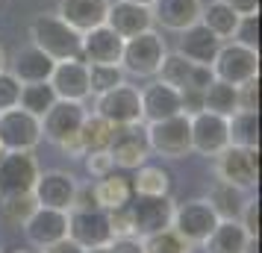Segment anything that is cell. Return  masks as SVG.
<instances>
[{"mask_svg":"<svg viewBox=\"0 0 262 253\" xmlns=\"http://www.w3.org/2000/svg\"><path fill=\"white\" fill-rule=\"evenodd\" d=\"M30 38L38 50H45L53 62L80 59L83 33H77L71 24H65L56 12H41L30 21Z\"/></svg>","mask_w":262,"mask_h":253,"instance_id":"1","label":"cell"},{"mask_svg":"<svg viewBox=\"0 0 262 253\" xmlns=\"http://www.w3.org/2000/svg\"><path fill=\"white\" fill-rule=\"evenodd\" d=\"M165 38L156 30H144L139 36L124 38V50H121V68L124 74H130L136 80H154L162 59H165Z\"/></svg>","mask_w":262,"mask_h":253,"instance_id":"2","label":"cell"},{"mask_svg":"<svg viewBox=\"0 0 262 253\" xmlns=\"http://www.w3.org/2000/svg\"><path fill=\"white\" fill-rule=\"evenodd\" d=\"M89 109L85 103H77V100H56L53 106L45 112L41 118V139H48L50 145L68 150L71 156L80 159V147H77V135H80V127H83Z\"/></svg>","mask_w":262,"mask_h":253,"instance_id":"3","label":"cell"},{"mask_svg":"<svg viewBox=\"0 0 262 253\" xmlns=\"http://www.w3.org/2000/svg\"><path fill=\"white\" fill-rule=\"evenodd\" d=\"M215 80H224L230 85H245L259 77V50L238 44L233 38L221 41V48L212 59Z\"/></svg>","mask_w":262,"mask_h":253,"instance_id":"4","label":"cell"},{"mask_svg":"<svg viewBox=\"0 0 262 253\" xmlns=\"http://www.w3.org/2000/svg\"><path fill=\"white\" fill-rule=\"evenodd\" d=\"M150 153L162 159H183L191 153V127H189V115H171L162 121H150L144 127Z\"/></svg>","mask_w":262,"mask_h":253,"instance_id":"5","label":"cell"},{"mask_svg":"<svg viewBox=\"0 0 262 253\" xmlns=\"http://www.w3.org/2000/svg\"><path fill=\"white\" fill-rule=\"evenodd\" d=\"M215 174H218V180L250 192L259 182V147L227 145L215 156Z\"/></svg>","mask_w":262,"mask_h":253,"instance_id":"6","label":"cell"},{"mask_svg":"<svg viewBox=\"0 0 262 253\" xmlns=\"http://www.w3.org/2000/svg\"><path fill=\"white\" fill-rule=\"evenodd\" d=\"M95 115L106 118L112 127H130V124H144L142 121V97L139 88L130 83L115 85L112 91L95 97Z\"/></svg>","mask_w":262,"mask_h":253,"instance_id":"7","label":"cell"},{"mask_svg":"<svg viewBox=\"0 0 262 253\" xmlns=\"http://www.w3.org/2000/svg\"><path fill=\"white\" fill-rule=\"evenodd\" d=\"M68 239L80 244L83 250L106 247L112 236V224L103 209H71L68 212Z\"/></svg>","mask_w":262,"mask_h":253,"instance_id":"8","label":"cell"},{"mask_svg":"<svg viewBox=\"0 0 262 253\" xmlns=\"http://www.w3.org/2000/svg\"><path fill=\"white\" fill-rule=\"evenodd\" d=\"M41 145V121L21 106L0 112V147L3 150H36Z\"/></svg>","mask_w":262,"mask_h":253,"instance_id":"9","label":"cell"},{"mask_svg":"<svg viewBox=\"0 0 262 253\" xmlns=\"http://www.w3.org/2000/svg\"><path fill=\"white\" fill-rule=\"evenodd\" d=\"M221 218L215 215L209 200H186V203L174 206V218H171V229L180 233L189 244H203L209 239Z\"/></svg>","mask_w":262,"mask_h":253,"instance_id":"10","label":"cell"},{"mask_svg":"<svg viewBox=\"0 0 262 253\" xmlns=\"http://www.w3.org/2000/svg\"><path fill=\"white\" fill-rule=\"evenodd\" d=\"M38 171L41 168H38L33 150H3V156H0V197L33 192Z\"/></svg>","mask_w":262,"mask_h":253,"instance_id":"11","label":"cell"},{"mask_svg":"<svg viewBox=\"0 0 262 253\" xmlns=\"http://www.w3.org/2000/svg\"><path fill=\"white\" fill-rule=\"evenodd\" d=\"M191 127V150L201 153L206 159H215L227 145H230V124L224 115H215V112H198L189 118Z\"/></svg>","mask_w":262,"mask_h":253,"instance_id":"12","label":"cell"},{"mask_svg":"<svg viewBox=\"0 0 262 253\" xmlns=\"http://www.w3.org/2000/svg\"><path fill=\"white\" fill-rule=\"evenodd\" d=\"M127 209H130L133 236L136 239H144V236H154L159 229H168L171 218H174V200L171 197H142V194H136Z\"/></svg>","mask_w":262,"mask_h":253,"instance_id":"13","label":"cell"},{"mask_svg":"<svg viewBox=\"0 0 262 253\" xmlns=\"http://www.w3.org/2000/svg\"><path fill=\"white\" fill-rule=\"evenodd\" d=\"M109 156H112L118 171H136L139 165H144L147 156H150V145H147L142 124L115 127L112 142H109Z\"/></svg>","mask_w":262,"mask_h":253,"instance_id":"14","label":"cell"},{"mask_svg":"<svg viewBox=\"0 0 262 253\" xmlns=\"http://www.w3.org/2000/svg\"><path fill=\"white\" fill-rule=\"evenodd\" d=\"M77 177L68 171H38V180L33 186V197L38 206H48V209H62V212H71L74 206V194H77Z\"/></svg>","mask_w":262,"mask_h":253,"instance_id":"15","label":"cell"},{"mask_svg":"<svg viewBox=\"0 0 262 253\" xmlns=\"http://www.w3.org/2000/svg\"><path fill=\"white\" fill-rule=\"evenodd\" d=\"M24 236L30 241V247H53L59 244L62 239H68V212L62 209H48V206H36V212L27 218Z\"/></svg>","mask_w":262,"mask_h":253,"instance_id":"16","label":"cell"},{"mask_svg":"<svg viewBox=\"0 0 262 253\" xmlns=\"http://www.w3.org/2000/svg\"><path fill=\"white\" fill-rule=\"evenodd\" d=\"M121 50H124V38L112 27L100 24L83 33L80 59L85 65H121Z\"/></svg>","mask_w":262,"mask_h":253,"instance_id":"17","label":"cell"},{"mask_svg":"<svg viewBox=\"0 0 262 253\" xmlns=\"http://www.w3.org/2000/svg\"><path fill=\"white\" fill-rule=\"evenodd\" d=\"M50 85L59 100H77V103H85L92 91H89V65L83 59H65L53 65V74H50Z\"/></svg>","mask_w":262,"mask_h":253,"instance_id":"18","label":"cell"},{"mask_svg":"<svg viewBox=\"0 0 262 253\" xmlns=\"http://www.w3.org/2000/svg\"><path fill=\"white\" fill-rule=\"evenodd\" d=\"M139 97H142V121L144 124L171 118V115L183 112L180 109V88L162 83L159 77H154L144 88H139Z\"/></svg>","mask_w":262,"mask_h":253,"instance_id":"19","label":"cell"},{"mask_svg":"<svg viewBox=\"0 0 262 253\" xmlns=\"http://www.w3.org/2000/svg\"><path fill=\"white\" fill-rule=\"evenodd\" d=\"M106 27H112L121 38L139 36L144 30H154V12L150 6L142 3H130V0H112L106 12Z\"/></svg>","mask_w":262,"mask_h":253,"instance_id":"20","label":"cell"},{"mask_svg":"<svg viewBox=\"0 0 262 253\" xmlns=\"http://www.w3.org/2000/svg\"><path fill=\"white\" fill-rule=\"evenodd\" d=\"M53 65L56 62L30 41V44L15 50V56L6 62V71L12 74L21 85L24 83H45V80H50V74H53Z\"/></svg>","mask_w":262,"mask_h":253,"instance_id":"21","label":"cell"},{"mask_svg":"<svg viewBox=\"0 0 262 253\" xmlns=\"http://www.w3.org/2000/svg\"><path fill=\"white\" fill-rule=\"evenodd\" d=\"M95 189V200H97V209L103 212H115V209H127L130 200L136 197V189H133V177L130 171H109L103 174L100 180L92 182Z\"/></svg>","mask_w":262,"mask_h":253,"instance_id":"22","label":"cell"},{"mask_svg":"<svg viewBox=\"0 0 262 253\" xmlns=\"http://www.w3.org/2000/svg\"><path fill=\"white\" fill-rule=\"evenodd\" d=\"M177 53L180 56H186L189 62H194V65H209L212 68V59L215 53H218V48H221V38L215 36L212 30L206 24H191L186 27L183 33H177Z\"/></svg>","mask_w":262,"mask_h":253,"instance_id":"23","label":"cell"},{"mask_svg":"<svg viewBox=\"0 0 262 253\" xmlns=\"http://www.w3.org/2000/svg\"><path fill=\"white\" fill-rule=\"evenodd\" d=\"M154 24H159L168 33H183L186 27L198 24L203 12L201 0H154L150 3Z\"/></svg>","mask_w":262,"mask_h":253,"instance_id":"24","label":"cell"},{"mask_svg":"<svg viewBox=\"0 0 262 253\" xmlns=\"http://www.w3.org/2000/svg\"><path fill=\"white\" fill-rule=\"evenodd\" d=\"M112 0H59L56 15L65 24H71L77 33H85L92 27L106 24V12Z\"/></svg>","mask_w":262,"mask_h":253,"instance_id":"25","label":"cell"},{"mask_svg":"<svg viewBox=\"0 0 262 253\" xmlns=\"http://www.w3.org/2000/svg\"><path fill=\"white\" fill-rule=\"evenodd\" d=\"M133 177V189L142 197H171L174 189V174L159 165V162H144L130 174Z\"/></svg>","mask_w":262,"mask_h":253,"instance_id":"26","label":"cell"},{"mask_svg":"<svg viewBox=\"0 0 262 253\" xmlns=\"http://www.w3.org/2000/svg\"><path fill=\"white\" fill-rule=\"evenodd\" d=\"M250 236L238 221H218L215 229L209 233V239L203 241L206 253H245Z\"/></svg>","mask_w":262,"mask_h":253,"instance_id":"27","label":"cell"},{"mask_svg":"<svg viewBox=\"0 0 262 253\" xmlns=\"http://www.w3.org/2000/svg\"><path fill=\"white\" fill-rule=\"evenodd\" d=\"M112 133L115 127L109 124L106 118H100L95 112H89L80 127V135H77V147H80V159L85 153H97V150H109V142H112Z\"/></svg>","mask_w":262,"mask_h":253,"instance_id":"28","label":"cell"},{"mask_svg":"<svg viewBox=\"0 0 262 253\" xmlns=\"http://www.w3.org/2000/svg\"><path fill=\"white\" fill-rule=\"evenodd\" d=\"M245 203H248L245 189L230 186V182H224V180H218L212 186V192H209V206L215 209V215L221 218V221H238Z\"/></svg>","mask_w":262,"mask_h":253,"instance_id":"29","label":"cell"},{"mask_svg":"<svg viewBox=\"0 0 262 253\" xmlns=\"http://www.w3.org/2000/svg\"><path fill=\"white\" fill-rule=\"evenodd\" d=\"M203 109L215 112V115H236L238 112V85H230L224 80H212L203 88Z\"/></svg>","mask_w":262,"mask_h":253,"instance_id":"30","label":"cell"},{"mask_svg":"<svg viewBox=\"0 0 262 253\" xmlns=\"http://www.w3.org/2000/svg\"><path fill=\"white\" fill-rule=\"evenodd\" d=\"M238 18H242V15H238L233 6H227V3H221V0H212V3L203 6L201 24H206L221 41H227V38H233V33H236Z\"/></svg>","mask_w":262,"mask_h":253,"instance_id":"31","label":"cell"},{"mask_svg":"<svg viewBox=\"0 0 262 253\" xmlns=\"http://www.w3.org/2000/svg\"><path fill=\"white\" fill-rule=\"evenodd\" d=\"M56 100H59V97H56V91H53V85H50L48 80H45V83H24V85H21L18 106L41 121V118H45V112H48Z\"/></svg>","mask_w":262,"mask_h":253,"instance_id":"32","label":"cell"},{"mask_svg":"<svg viewBox=\"0 0 262 253\" xmlns=\"http://www.w3.org/2000/svg\"><path fill=\"white\" fill-rule=\"evenodd\" d=\"M227 124H230V145L259 147V112L238 109L236 115L227 118Z\"/></svg>","mask_w":262,"mask_h":253,"instance_id":"33","label":"cell"},{"mask_svg":"<svg viewBox=\"0 0 262 253\" xmlns=\"http://www.w3.org/2000/svg\"><path fill=\"white\" fill-rule=\"evenodd\" d=\"M36 197L33 192H21V194H3L0 197V218L9 227H24L27 218L36 212Z\"/></svg>","mask_w":262,"mask_h":253,"instance_id":"34","label":"cell"},{"mask_svg":"<svg viewBox=\"0 0 262 253\" xmlns=\"http://www.w3.org/2000/svg\"><path fill=\"white\" fill-rule=\"evenodd\" d=\"M191 71H194V62H189L186 56H180L177 50L174 53H165V59H162V68H159V80L168 85H174V88H189L191 83Z\"/></svg>","mask_w":262,"mask_h":253,"instance_id":"35","label":"cell"},{"mask_svg":"<svg viewBox=\"0 0 262 253\" xmlns=\"http://www.w3.org/2000/svg\"><path fill=\"white\" fill-rule=\"evenodd\" d=\"M121 83H127V74L121 65H89V91L95 97L112 91Z\"/></svg>","mask_w":262,"mask_h":253,"instance_id":"36","label":"cell"},{"mask_svg":"<svg viewBox=\"0 0 262 253\" xmlns=\"http://www.w3.org/2000/svg\"><path fill=\"white\" fill-rule=\"evenodd\" d=\"M142 247H144V253H189L191 244L180 233H174V229L168 227V229L154 233V236H144Z\"/></svg>","mask_w":262,"mask_h":253,"instance_id":"37","label":"cell"},{"mask_svg":"<svg viewBox=\"0 0 262 253\" xmlns=\"http://www.w3.org/2000/svg\"><path fill=\"white\" fill-rule=\"evenodd\" d=\"M233 41L259 50V12H248V15L238 18V27H236V33H233Z\"/></svg>","mask_w":262,"mask_h":253,"instance_id":"38","label":"cell"},{"mask_svg":"<svg viewBox=\"0 0 262 253\" xmlns=\"http://www.w3.org/2000/svg\"><path fill=\"white\" fill-rule=\"evenodd\" d=\"M18 97H21V83L9 71H0V112L15 109L18 106Z\"/></svg>","mask_w":262,"mask_h":253,"instance_id":"39","label":"cell"},{"mask_svg":"<svg viewBox=\"0 0 262 253\" xmlns=\"http://www.w3.org/2000/svg\"><path fill=\"white\" fill-rule=\"evenodd\" d=\"M85 171H89V177L92 180H100L103 174L109 171H115V162L109 156V150H97V153H85Z\"/></svg>","mask_w":262,"mask_h":253,"instance_id":"40","label":"cell"},{"mask_svg":"<svg viewBox=\"0 0 262 253\" xmlns=\"http://www.w3.org/2000/svg\"><path fill=\"white\" fill-rule=\"evenodd\" d=\"M238 224L245 227L250 239H259V200H248L242 215H238Z\"/></svg>","mask_w":262,"mask_h":253,"instance_id":"41","label":"cell"},{"mask_svg":"<svg viewBox=\"0 0 262 253\" xmlns=\"http://www.w3.org/2000/svg\"><path fill=\"white\" fill-rule=\"evenodd\" d=\"M238 109L259 112V77L245 83V85H238Z\"/></svg>","mask_w":262,"mask_h":253,"instance_id":"42","label":"cell"},{"mask_svg":"<svg viewBox=\"0 0 262 253\" xmlns=\"http://www.w3.org/2000/svg\"><path fill=\"white\" fill-rule=\"evenodd\" d=\"M103 253H144V247L142 239H136V236H115L103 247Z\"/></svg>","mask_w":262,"mask_h":253,"instance_id":"43","label":"cell"},{"mask_svg":"<svg viewBox=\"0 0 262 253\" xmlns=\"http://www.w3.org/2000/svg\"><path fill=\"white\" fill-rule=\"evenodd\" d=\"M71 209H97L92 182H89V186H77V194H74V206Z\"/></svg>","mask_w":262,"mask_h":253,"instance_id":"44","label":"cell"},{"mask_svg":"<svg viewBox=\"0 0 262 253\" xmlns=\"http://www.w3.org/2000/svg\"><path fill=\"white\" fill-rule=\"evenodd\" d=\"M227 6H233L238 15H248V12H259V0H221Z\"/></svg>","mask_w":262,"mask_h":253,"instance_id":"45","label":"cell"},{"mask_svg":"<svg viewBox=\"0 0 262 253\" xmlns=\"http://www.w3.org/2000/svg\"><path fill=\"white\" fill-rule=\"evenodd\" d=\"M50 250H53V253H85L83 247H80V244H74L71 239H62L59 244H53Z\"/></svg>","mask_w":262,"mask_h":253,"instance_id":"46","label":"cell"},{"mask_svg":"<svg viewBox=\"0 0 262 253\" xmlns=\"http://www.w3.org/2000/svg\"><path fill=\"white\" fill-rule=\"evenodd\" d=\"M6 62H9V56H6V50L0 44V71H6Z\"/></svg>","mask_w":262,"mask_h":253,"instance_id":"47","label":"cell"},{"mask_svg":"<svg viewBox=\"0 0 262 253\" xmlns=\"http://www.w3.org/2000/svg\"><path fill=\"white\" fill-rule=\"evenodd\" d=\"M9 253H38V250H30V247H12Z\"/></svg>","mask_w":262,"mask_h":253,"instance_id":"48","label":"cell"},{"mask_svg":"<svg viewBox=\"0 0 262 253\" xmlns=\"http://www.w3.org/2000/svg\"><path fill=\"white\" fill-rule=\"evenodd\" d=\"M130 3H142V6H150L154 0H130Z\"/></svg>","mask_w":262,"mask_h":253,"instance_id":"49","label":"cell"},{"mask_svg":"<svg viewBox=\"0 0 262 253\" xmlns=\"http://www.w3.org/2000/svg\"><path fill=\"white\" fill-rule=\"evenodd\" d=\"M38 253H53V250H50V247H45V250H38Z\"/></svg>","mask_w":262,"mask_h":253,"instance_id":"50","label":"cell"}]
</instances>
